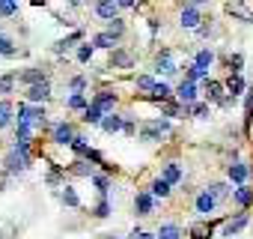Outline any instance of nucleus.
<instances>
[{
	"label": "nucleus",
	"instance_id": "obj_7",
	"mask_svg": "<svg viewBox=\"0 0 253 239\" xmlns=\"http://www.w3.org/2000/svg\"><path fill=\"white\" fill-rule=\"evenodd\" d=\"M134 209H137V215H149V212L155 209V197H152V191H137V197H134Z\"/></svg>",
	"mask_w": 253,
	"mask_h": 239
},
{
	"label": "nucleus",
	"instance_id": "obj_35",
	"mask_svg": "<svg viewBox=\"0 0 253 239\" xmlns=\"http://www.w3.org/2000/svg\"><path fill=\"white\" fill-rule=\"evenodd\" d=\"M69 108H75V111H81V108H84V111H86L89 105H86V99H84V93H75V96L69 99Z\"/></svg>",
	"mask_w": 253,
	"mask_h": 239
},
{
	"label": "nucleus",
	"instance_id": "obj_5",
	"mask_svg": "<svg viewBox=\"0 0 253 239\" xmlns=\"http://www.w3.org/2000/svg\"><path fill=\"white\" fill-rule=\"evenodd\" d=\"M176 96H179L182 108H191V105H197V84H188V81H182V84H179V90H176Z\"/></svg>",
	"mask_w": 253,
	"mask_h": 239
},
{
	"label": "nucleus",
	"instance_id": "obj_23",
	"mask_svg": "<svg viewBox=\"0 0 253 239\" xmlns=\"http://www.w3.org/2000/svg\"><path fill=\"white\" fill-rule=\"evenodd\" d=\"M179 236H182V227H179V224H173V221L158 227V239H179Z\"/></svg>",
	"mask_w": 253,
	"mask_h": 239
},
{
	"label": "nucleus",
	"instance_id": "obj_39",
	"mask_svg": "<svg viewBox=\"0 0 253 239\" xmlns=\"http://www.w3.org/2000/svg\"><path fill=\"white\" fill-rule=\"evenodd\" d=\"M158 72H164V75H176L179 69H176L173 60H158Z\"/></svg>",
	"mask_w": 253,
	"mask_h": 239
},
{
	"label": "nucleus",
	"instance_id": "obj_28",
	"mask_svg": "<svg viewBox=\"0 0 253 239\" xmlns=\"http://www.w3.org/2000/svg\"><path fill=\"white\" fill-rule=\"evenodd\" d=\"M92 45H95V48H113L116 39H113L110 33H98V36H92Z\"/></svg>",
	"mask_w": 253,
	"mask_h": 239
},
{
	"label": "nucleus",
	"instance_id": "obj_37",
	"mask_svg": "<svg viewBox=\"0 0 253 239\" xmlns=\"http://www.w3.org/2000/svg\"><path fill=\"white\" fill-rule=\"evenodd\" d=\"M185 114H194V117H206V114H209V105H206V102H197V105L185 108Z\"/></svg>",
	"mask_w": 253,
	"mask_h": 239
},
{
	"label": "nucleus",
	"instance_id": "obj_29",
	"mask_svg": "<svg viewBox=\"0 0 253 239\" xmlns=\"http://www.w3.org/2000/svg\"><path fill=\"white\" fill-rule=\"evenodd\" d=\"M149 96H152V99H161V102H167V99L173 96V90H170L167 84H158V87H155V90H152Z\"/></svg>",
	"mask_w": 253,
	"mask_h": 239
},
{
	"label": "nucleus",
	"instance_id": "obj_12",
	"mask_svg": "<svg viewBox=\"0 0 253 239\" xmlns=\"http://www.w3.org/2000/svg\"><path fill=\"white\" fill-rule=\"evenodd\" d=\"M232 200L238 203V206H250L253 203V188H247V185H238V188H232Z\"/></svg>",
	"mask_w": 253,
	"mask_h": 239
},
{
	"label": "nucleus",
	"instance_id": "obj_42",
	"mask_svg": "<svg viewBox=\"0 0 253 239\" xmlns=\"http://www.w3.org/2000/svg\"><path fill=\"white\" fill-rule=\"evenodd\" d=\"M92 182L98 185V191H101V194H107V188H110V179H107V177H92Z\"/></svg>",
	"mask_w": 253,
	"mask_h": 239
},
{
	"label": "nucleus",
	"instance_id": "obj_2",
	"mask_svg": "<svg viewBox=\"0 0 253 239\" xmlns=\"http://www.w3.org/2000/svg\"><path fill=\"white\" fill-rule=\"evenodd\" d=\"M194 209H197L200 215H209V212H214V209H217V197H214L209 188H203V191L197 194V200H194Z\"/></svg>",
	"mask_w": 253,
	"mask_h": 239
},
{
	"label": "nucleus",
	"instance_id": "obj_30",
	"mask_svg": "<svg viewBox=\"0 0 253 239\" xmlns=\"http://www.w3.org/2000/svg\"><path fill=\"white\" fill-rule=\"evenodd\" d=\"M69 171H72V174H78V177H95V174H92V168H89L86 162H75Z\"/></svg>",
	"mask_w": 253,
	"mask_h": 239
},
{
	"label": "nucleus",
	"instance_id": "obj_8",
	"mask_svg": "<svg viewBox=\"0 0 253 239\" xmlns=\"http://www.w3.org/2000/svg\"><path fill=\"white\" fill-rule=\"evenodd\" d=\"M188 233H191V239H211L214 236V224L211 221H194L188 227Z\"/></svg>",
	"mask_w": 253,
	"mask_h": 239
},
{
	"label": "nucleus",
	"instance_id": "obj_31",
	"mask_svg": "<svg viewBox=\"0 0 253 239\" xmlns=\"http://www.w3.org/2000/svg\"><path fill=\"white\" fill-rule=\"evenodd\" d=\"M104 33H110L113 39H119V36L125 33V24H122V21L116 18V21H110V24H107V30H104Z\"/></svg>",
	"mask_w": 253,
	"mask_h": 239
},
{
	"label": "nucleus",
	"instance_id": "obj_18",
	"mask_svg": "<svg viewBox=\"0 0 253 239\" xmlns=\"http://www.w3.org/2000/svg\"><path fill=\"white\" fill-rule=\"evenodd\" d=\"M101 129L113 135V132L125 129V123H122V117H119V114H107V117H104V123H101Z\"/></svg>",
	"mask_w": 253,
	"mask_h": 239
},
{
	"label": "nucleus",
	"instance_id": "obj_13",
	"mask_svg": "<svg viewBox=\"0 0 253 239\" xmlns=\"http://www.w3.org/2000/svg\"><path fill=\"white\" fill-rule=\"evenodd\" d=\"M48 96H51V84H48V81H45V84H36V87L27 90V99H30V102H45Z\"/></svg>",
	"mask_w": 253,
	"mask_h": 239
},
{
	"label": "nucleus",
	"instance_id": "obj_33",
	"mask_svg": "<svg viewBox=\"0 0 253 239\" xmlns=\"http://www.w3.org/2000/svg\"><path fill=\"white\" fill-rule=\"evenodd\" d=\"M15 90V75H3V78H0V93H12Z\"/></svg>",
	"mask_w": 253,
	"mask_h": 239
},
{
	"label": "nucleus",
	"instance_id": "obj_44",
	"mask_svg": "<svg viewBox=\"0 0 253 239\" xmlns=\"http://www.w3.org/2000/svg\"><path fill=\"white\" fill-rule=\"evenodd\" d=\"M84 87H86V78H72V90L75 93H81Z\"/></svg>",
	"mask_w": 253,
	"mask_h": 239
},
{
	"label": "nucleus",
	"instance_id": "obj_46",
	"mask_svg": "<svg viewBox=\"0 0 253 239\" xmlns=\"http://www.w3.org/2000/svg\"><path fill=\"white\" fill-rule=\"evenodd\" d=\"M104 239H116V236H104Z\"/></svg>",
	"mask_w": 253,
	"mask_h": 239
},
{
	"label": "nucleus",
	"instance_id": "obj_24",
	"mask_svg": "<svg viewBox=\"0 0 253 239\" xmlns=\"http://www.w3.org/2000/svg\"><path fill=\"white\" fill-rule=\"evenodd\" d=\"M149 191H152V197H170V182H164L161 177L149 185Z\"/></svg>",
	"mask_w": 253,
	"mask_h": 239
},
{
	"label": "nucleus",
	"instance_id": "obj_21",
	"mask_svg": "<svg viewBox=\"0 0 253 239\" xmlns=\"http://www.w3.org/2000/svg\"><path fill=\"white\" fill-rule=\"evenodd\" d=\"M84 123H89V126H101V123H104V114H101L95 105H89V108L84 111Z\"/></svg>",
	"mask_w": 253,
	"mask_h": 239
},
{
	"label": "nucleus",
	"instance_id": "obj_36",
	"mask_svg": "<svg viewBox=\"0 0 253 239\" xmlns=\"http://www.w3.org/2000/svg\"><path fill=\"white\" fill-rule=\"evenodd\" d=\"M182 111H185V108H182V105H173V102H164V105H161V114H164V117H176V114H182Z\"/></svg>",
	"mask_w": 253,
	"mask_h": 239
},
{
	"label": "nucleus",
	"instance_id": "obj_25",
	"mask_svg": "<svg viewBox=\"0 0 253 239\" xmlns=\"http://www.w3.org/2000/svg\"><path fill=\"white\" fill-rule=\"evenodd\" d=\"M12 123V105L3 99V102H0V129H6Z\"/></svg>",
	"mask_w": 253,
	"mask_h": 239
},
{
	"label": "nucleus",
	"instance_id": "obj_43",
	"mask_svg": "<svg viewBox=\"0 0 253 239\" xmlns=\"http://www.w3.org/2000/svg\"><path fill=\"white\" fill-rule=\"evenodd\" d=\"M18 12V3H0V15H15Z\"/></svg>",
	"mask_w": 253,
	"mask_h": 239
},
{
	"label": "nucleus",
	"instance_id": "obj_20",
	"mask_svg": "<svg viewBox=\"0 0 253 239\" xmlns=\"http://www.w3.org/2000/svg\"><path fill=\"white\" fill-rule=\"evenodd\" d=\"M161 179H164V182H170V185H176V182L182 179V168H179L176 162H170V165L164 168V174H161Z\"/></svg>",
	"mask_w": 253,
	"mask_h": 239
},
{
	"label": "nucleus",
	"instance_id": "obj_10",
	"mask_svg": "<svg viewBox=\"0 0 253 239\" xmlns=\"http://www.w3.org/2000/svg\"><path fill=\"white\" fill-rule=\"evenodd\" d=\"M226 12L232 15V18H238V21H244V24H250L253 21V12L244 6V3H226Z\"/></svg>",
	"mask_w": 253,
	"mask_h": 239
},
{
	"label": "nucleus",
	"instance_id": "obj_3",
	"mask_svg": "<svg viewBox=\"0 0 253 239\" xmlns=\"http://www.w3.org/2000/svg\"><path fill=\"white\" fill-rule=\"evenodd\" d=\"M200 3H188L185 9H182V27H188V30H200Z\"/></svg>",
	"mask_w": 253,
	"mask_h": 239
},
{
	"label": "nucleus",
	"instance_id": "obj_22",
	"mask_svg": "<svg viewBox=\"0 0 253 239\" xmlns=\"http://www.w3.org/2000/svg\"><path fill=\"white\" fill-rule=\"evenodd\" d=\"M206 96L223 105V99H226V96H223V84H220V81H209V84H206Z\"/></svg>",
	"mask_w": 253,
	"mask_h": 239
},
{
	"label": "nucleus",
	"instance_id": "obj_27",
	"mask_svg": "<svg viewBox=\"0 0 253 239\" xmlns=\"http://www.w3.org/2000/svg\"><path fill=\"white\" fill-rule=\"evenodd\" d=\"M60 197H63V203H66V206H81V197L75 194V188H72V185H63V194H60Z\"/></svg>",
	"mask_w": 253,
	"mask_h": 239
},
{
	"label": "nucleus",
	"instance_id": "obj_11",
	"mask_svg": "<svg viewBox=\"0 0 253 239\" xmlns=\"http://www.w3.org/2000/svg\"><path fill=\"white\" fill-rule=\"evenodd\" d=\"M226 174H229V179H232V182L244 185V179L250 177V168H247L244 162H235V165H229V171H226Z\"/></svg>",
	"mask_w": 253,
	"mask_h": 239
},
{
	"label": "nucleus",
	"instance_id": "obj_19",
	"mask_svg": "<svg viewBox=\"0 0 253 239\" xmlns=\"http://www.w3.org/2000/svg\"><path fill=\"white\" fill-rule=\"evenodd\" d=\"M211 63H214V54H211L209 48H203V51L194 57V66H197V69H203V72H209V69H211Z\"/></svg>",
	"mask_w": 253,
	"mask_h": 239
},
{
	"label": "nucleus",
	"instance_id": "obj_14",
	"mask_svg": "<svg viewBox=\"0 0 253 239\" xmlns=\"http://www.w3.org/2000/svg\"><path fill=\"white\" fill-rule=\"evenodd\" d=\"M27 165H30V162H27V159H21L15 150L6 156V168H9V174H21V171H27Z\"/></svg>",
	"mask_w": 253,
	"mask_h": 239
},
{
	"label": "nucleus",
	"instance_id": "obj_9",
	"mask_svg": "<svg viewBox=\"0 0 253 239\" xmlns=\"http://www.w3.org/2000/svg\"><path fill=\"white\" fill-rule=\"evenodd\" d=\"M116 12H119V3H116V0L95 3V15H101V18H107V21H116Z\"/></svg>",
	"mask_w": 253,
	"mask_h": 239
},
{
	"label": "nucleus",
	"instance_id": "obj_38",
	"mask_svg": "<svg viewBox=\"0 0 253 239\" xmlns=\"http://www.w3.org/2000/svg\"><path fill=\"white\" fill-rule=\"evenodd\" d=\"M92 51H95V45H89V42H86V45H81V48H78V60H81V63H86V60L92 57Z\"/></svg>",
	"mask_w": 253,
	"mask_h": 239
},
{
	"label": "nucleus",
	"instance_id": "obj_41",
	"mask_svg": "<svg viewBox=\"0 0 253 239\" xmlns=\"http://www.w3.org/2000/svg\"><path fill=\"white\" fill-rule=\"evenodd\" d=\"M0 54H15V48H12V39H6V36H0Z\"/></svg>",
	"mask_w": 253,
	"mask_h": 239
},
{
	"label": "nucleus",
	"instance_id": "obj_6",
	"mask_svg": "<svg viewBox=\"0 0 253 239\" xmlns=\"http://www.w3.org/2000/svg\"><path fill=\"white\" fill-rule=\"evenodd\" d=\"M104 117L107 114H113V105H116V93H110V90H101V93H95V102H92Z\"/></svg>",
	"mask_w": 253,
	"mask_h": 239
},
{
	"label": "nucleus",
	"instance_id": "obj_32",
	"mask_svg": "<svg viewBox=\"0 0 253 239\" xmlns=\"http://www.w3.org/2000/svg\"><path fill=\"white\" fill-rule=\"evenodd\" d=\"M137 87H140V90H149V93H152V90L158 87V81H155L152 75H140V78H137Z\"/></svg>",
	"mask_w": 253,
	"mask_h": 239
},
{
	"label": "nucleus",
	"instance_id": "obj_16",
	"mask_svg": "<svg viewBox=\"0 0 253 239\" xmlns=\"http://www.w3.org/2000/svg\"><path fill=\"white\" fill-rule=\"evenodd\" d=\"M21 81H24V84H30V87H36V84H45V81H48V75H45L42 69H27V72H21Z\"/></svg>",
	"mask_w": 253,
	"mask_h": 239
},
{
	"label": "nucleus",
	"instance_id": "obj_1",
	"mask_svg": "<svg viewBox=\"0 0 253 239\" xmlns=\"http://www.w3.org/2000/svg\"><path fill=\"white\" fill-rule=\"evenodd\" d=\"M18 126L21 129H42L45 126V108H39V105H18Z\"/></svg>",
	"mask_w": 253,
	"mask_h": 239
},
{
	"label": "nucleus",
	"instance_id": "obj_17",
	"mask_svg": "<svg viewBox=\"0 0 253 239\" xmlns=\"http://www.w3.org/2000/svg\"><path fill=\"white\" fill-rule=\"evenodd\" d=\"M247 227V215L241 212V215H235L232 221H226V227H223V236H235L238 230H244Z\"/></svg>",
	"mask_w": 253,
	"mask_h": 239
},
{
	"label": "nucleus",
	"instance_id": "obj_4",
	"mask_svg": "<svg viewBox=\"0 0 253 239\" xmlns=\"http://www.w3.org/2000/svg\"><path fill=\"white\" fill-rule=\"evenodd\" d=\"M75 129L69 126V123H57L54 126V144H60V147H72L75 144Z\"/></svg>",
	"mask_w": 253,
	"mask_h": 239
},
{
	"label": "nucleus",
	"instance_id": "obj_45",
	"mask_svg": "<svg viewBox=\"0 0 253 239\" xmlns=\"http://www.w3.org/2000/svg\"><path fill=\"white\" fill-rule=\"evenodd\" d=\"M131 236H134V239H158L155 233H146V230H134Z\"/></svg>",
	"mask_w": 253,
	"mask_h": 239
},
{
	"label": "nucleus",
	"instance_id": "obj_40",
	"mask_svg": "<svg viewBox=\"0 0 253 239\" xmlns=\"http://www.w3.org/2000/svg\"><path fill=\"white\" fill-rule=\"evenodd\" d=\"M95 215H98V218H107V215H110V203H107V197H101V200H98Z\"/></svg>",
	"mask_w": 253,
	"mask_h": 239
},
{
	"label": "nucleus",
	"instance_id": "obj_26",
	"mask_svg": "<svg viewBox=\"0 0 253 239\" xmlns=\"http://www.w3.org/2000/svg\"><path fill=\"white\" fill-rule=\"evenodd\" d=\"M241 90H244V81H241V75H232V78L226 81V93H229V99H235Z\"/></svg>",
	"mask_w": 253,
	"mask_h": 239
},
{
	"label": "nucleus",
	"instance_id": "obj_34",
	"mask_svg": "<svg viewBox=\"0 0 253 239\" xmlns=\"http://www.w3.org/2000/svg\"><path fill=\"white\" fill-rule=\"evenodd\" d=\"M200 78H209V72H203V69H197V66H191V69H188V78H185V81H188V84H197Z\"/></svg>",
	"mask_w": 253,
	"mask_h": 239
},
{
	"label": "nucleus",
	"instance_id": "obj_15",
	"mask_svg": "<svg viewBox=\"0 0 253 239\" xmlns=\"http://www.w3.org/2000/svg\"><path fill=\"white\" fill-rule=\"evenodd\" d=\"M131 63H134V57L128 51H113V57H110V66L113 69H128Z\"/></svg>",
	"mask_w": 253,
	"mask_h": 239
}]
</instances>
